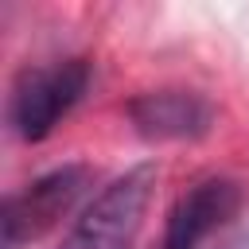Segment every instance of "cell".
<instances>
[{"label":"cell","mask_w":249,"mask_h":249,"mask_svg":"<svg viewBox=\"0 0 249 249\" xmlns=\"http://www.w3.org/2000/svg\"><path fill=\"white\" fill-rule=\"evenodd\" d=\"M128 121L144 140H202L214 128V105L198 89H148L128 101Z\"/></svg>","instance_id":"obj_5"},{"label":"cell","mask_w":249,"mask_h":249,"mask_svg":"<svg viewBox=\"0 0 249 249\" xmlns=\"http://www.w3.org/2000/svg\"><path fill=\"white\" fill-rule=\"evenodd\" d=\"M89 58H54L43 66H23L8 93V124L19 140H47L58 121L89 89Z\"/></svg>","instance_id":"obj_2"},{"label":"cell","mask_w":249,"mask_h":249,"mask_svg":"<svg viewBox=\"0 0 249 249\" xmlns=\"http://www.w3.org/2000/svg\"><path fill=\"white\" fill-rule=\"evenodd\" d=\"M93 167L86 163H62L23 191H12L4 202V249H19L27 241H39L47 230H54L89 191Z\"/></svg>","instance_id":"obj_3"},{"label":"cell","mask_w":249,"mask_h":249,"mask_svg":"<svg viewBox=\"0 0 249 249\" xmlns=\"http://www.w3.org/2000/svg\"><path fill=\"white\" fill-rule=\"evenodd\" d=\"M160 183L156 163H136L105 183L74 218L58 249H132Z\"/></svg>","instance_id":"obj_1"},{"label":"cell","mask_w":249,"mask_h":249,"mask_svg":"<svg viewBox=\"0 0 249 249\" xmlns=\"http://www.w3.org/2000/svg\"><path fill=\"white\" fill-rule=\"evenodd\" d=\"M237 210H241V183L237 179H230V175L198 179L171 206V214L163 222L160 249H202V241L214 237Z\"/></svg>","instance_id":"obj_4"}]
</instances>
